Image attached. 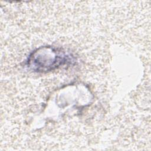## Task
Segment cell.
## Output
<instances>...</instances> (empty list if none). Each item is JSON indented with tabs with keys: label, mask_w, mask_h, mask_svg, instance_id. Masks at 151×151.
I'll return each mask as SVG.
<instances>
[{
	"label": "cell",
	"mask_w": 151,
	"mask_h": 151,
	"mask_svg": "<svg viewBox=\"0 0 151 151\" xmlns=\"http://www.w3.org/2000/svg\"><path fill=\"white\" fill-rule=\"evenodd\" d=\"M73 57L58 48L41 47L29 56L28 67L35 71L47 72L73 62Z\"/></svg>",
	"instance_id": "obj_1"
}]
</instances>
